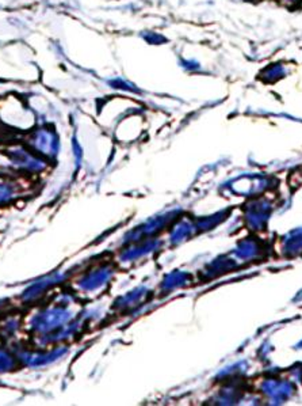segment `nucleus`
Masks as SVG:
<instances>
[{
	"label": "nucleus",
	"mask_w": 302,
	"mask_h": 406,
	"mask_svg": "<svg viewBox=\"0 0 302 406\" xmlns=\"http://www.w3.org/2000/svg\"><path fill=\"white\" fill-rule=\"evenodd\" d=\"M286 1H290V3H294V1H297V0H286Z\"/></svg>",
	"instance_id": "f257e3e1"
}]
</instances>
